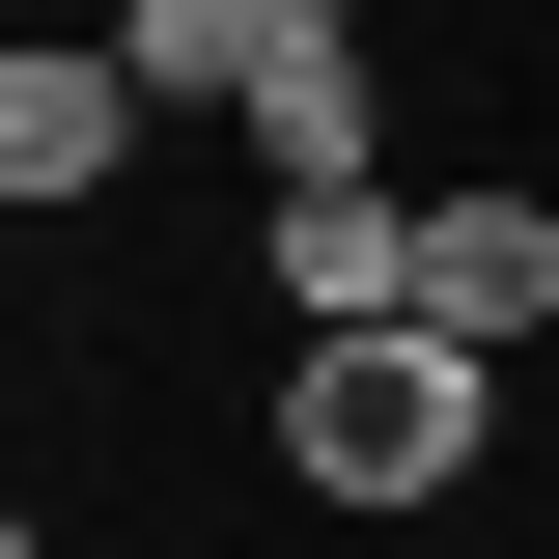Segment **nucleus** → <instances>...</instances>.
Returning a JSON list of instances; mask_svg holds the SVG:
<instances>
[{
    "label": "nucleus",
    "instance_id": "obj_1",
    "mask_svg": "<svg viewBox=\"0 0 559 559\" xmlns=\"http://www.w3.org/2000/svg\"><path fill=\"white\" fill-rule=\"evenodd\" d=\"M503 476V364L476 336H280V503H336V532H448Z\"/></svg>",
    "mask_w": 559,
    "mask_h": 559
},
{
    "label": "nucleus",
    "instance_id": "obj_2",
    "mask_svg": "<svg viewBox=\"0 0 559 559\" xmlns=\"http://www.w3.org/2000/svg\"><path fill=\"white\" fill-rule=\"evenodd\" d=\"M252 308H280V336H392V308H419V168H308V197H252Z\"/></svg>",
    "mask_w": 559,
    "mask_h": 559
},
{
    "label": "nucleus",
    "instance_id": "obj_3",
    "mask_svg": "<svg viewBox=\"0 0 559 559\" xmlns=\"http://www.w3.org/2000/svg\"><path fill=\"white\" fill-rule=\"evenodd\" d=\"M419 336H476V364L559 336V197L532 168H419Z\"/></svg>",
    "mask_w": 559,
    "mask_h": 559
},
{
    "label": "nucleus",
    "instance_id": "obj_4",
    "mask_svg": "<svg viewBox=\"0 0 559 559\" xmlns=\"http://www.w3.org/2000/svg\"><path fill=\"white\" fill-rule=\"evenodd\" d=\"M140 140H168V112H140V57H112V28H28V57H0V197H28V224L140 197Z\"/></svg>",
    "mask_w": 559,
    "mask_h": 559
},
{
    "label": "nucleus",
    "instance_id": "obj_5",
    "mask_svg": "<svg viewBox=\"0 0 559 559\" xmlns=\"http://www.w3.org/2000/svg\"><path fill=\"white\" fill-rule=\"evenodd\" d=\"M252 168L308 197V168H392V57L364 28H280V84H252Z\"/></svg>",
    "mask_w": 559,
    "mask_h": 559
},
{
    "label": "nucleus",
    "instance_id": "obj_6",
    "mask_svg": "<svg viewBox=\"0 0 559 559\" xmlns=\"http://www.w3.org/2000/svg\"><path fill=\"white\" fill-rule=\"evenodd\" d=\"M112 57H140V112H224V140H252V84H280V0H112Z\"/></svg>",
    "mask_w": 559,
    "mask_h": 559
},
{
    "label": "nucleus",
    "instance_id": "obj_7",
    "mask_svg": "<svg viewBox=\"0 0 559 559\" xmlns=\"http://www.w3.org/2000/svg\"><path fill=\"white\" fill-rule=\"evenodd\" d=\"M280 28H364V0H280Z\"/></svg>",
    "mask_w": 559,
    "mask_h": 559
},
{
    "label": "nucleus",
    "instance_id": "obj_8",
    "mask_svg": "<svg viewBox=\"0 0 559 559\" xmlns=\"http://www.w3.org/2000/svg\"><path fill=\"white\" fill-rule=\"evenodd\" d=\"M28 559H57V532H28Z\"/></svg>",
    "mask_w": 559,
    "mask_h": 559
}]
</instances>
